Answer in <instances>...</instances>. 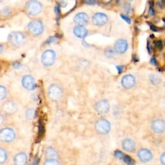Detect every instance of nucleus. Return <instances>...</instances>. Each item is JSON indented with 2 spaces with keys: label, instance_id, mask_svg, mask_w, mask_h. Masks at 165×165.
Returning <instances> with one entry per match:
<instances>
[{
  "label": "nucleus",
  "instance_id": "obj_1",
  "mask_svg": "<svg viewBox=\"0 0 165 165\" xmlns=\"http://www.w3.org/2000/svg\"><path fill=\"white\" fill-rule=\"evenodd\" d=\"M42 5L36 0H30L26 5L27 13L31 16H37L41 13Z\"/></svg>",
  "mask_w": 165,
  "mask_h": 165
},
{
  "label": "nucleus",
  "instance_id": "obj_2",
  "mask_svg": "<svg viewBox=\"0 0 165 165\" xmlns=\"http://www.w3.org/2000/svg\"><path fill=\"white\" fill-rule=\"evenodd\" d=\"M8 39L13 46L20 47L25 42L26 37L20 32H13L9 34Z\"/></svg>",
  "mask_w": 165,
  "mask_h": 165
},
{
  "label": "nucleus",
  "instance_id": "obj_3",
  "mask_svg": "<svg viewBox=\"0 0 165 165\" xmlns=\"http://www.w3.org/2000/svg\"><path fill=\"white\" fill-rule=\"evenodd\" d=\"M28 32L34 36H39L43 31V25L39 20H34L28 23Z\"/></svg>",
  "mask_w": 165,
  "mask_h": 165
},
{
  "label": "nucleus",
  "instance_id": "obj_4",
  "mask_svg": "<svg viewBox=\"0 0 165 165\" xmlns=\"http://www.w3.org/2000/svg\"><path fill=\"white\" fill-rule=\"evenodd\" d=\"M96 131L100 134H107L111 130V124L105 119H100L95 125Z\"/></svg>",
  "mask_w": 165,
  "mask_h": 165
},
{
  "label": "nucleus",
  "instance_id": "obj_5",
  "mask_svg": "<svg viewBox=\"0 0 165 165\" xmlns=\"http://www.w3.org/2000/svg\"><path fill=\"white\" fill-rule=\"evenodd\" d=\"M48 95L49 98L54 101H56L59 100L62 96V90L59 85L56 84H52L50 86L48 90Z\"/></svg>",
  "mask_w": 165,
  "mask_h": 165
},
{
  "label": "nucleus",
  "instance_id": "obj_6",
  "mask_svg": "<svg viewBox=\"0 0 165 165\" xmlns=\"http://www.w3.org/2000/svg\"><path fill=\"white\" fill-rule=\"evenodd\" d=\"M16 134L14 131L10 128H5L0 131V140L3 142L10 143L14 140Z\"/></svg>",
  "mask_w": 165,
  "mask_h": 165
},
{
  "label": "nucleus",
  "instance_id": "obj_7",
  "mask_svg": "<svg viewBox=\"0 0 165 165\" xmlns=\"http://www.w3.org/2000/svg\"><path fill=\"white\" fill-rule=\"evenodd\" d=\"M55 60H56V53L52 50L45 51L41 56V62L43 65L47 66L53 65Z\"/></svg>",
  "mask_w": 165,
  "mask_h": 165
},
{
  "label": "nucleus",
  "instance_id": "obj_8",
  "mask_svg": "<svg viewBox=\"0 0 165 165\" xmlns=\"http://www.w3.org/2000/svg\"><path fill=\"white\" fill-rule=\"evenodd\" d=\"M23 87L28 90H32L36 88L35 80L32 76L30 75L25 76L22 79Z\"/></svg>",
  "mask_w": 165,
  "mask_h": 165
},
{
  "label": "nucleus",
  "instance_id": "obj_9",
  "mask_svg": "<svg viewBox=\"0 0 165 165\" xmlns=\"http://www.w3.org/2000/svg\"><path fill=\"white\" fill-rule=\"evenodd\" d=\"M108 21V17L103 13H96L92 17V22L96 26H102Z\"/></svg>",
  "mask_w": 165,
  "mask_h": 165
},
{
  "label": "nucleus",
  "instance_id": "obj_10",
  "mask_svg": "<svg viewBox=\"0 0 165 165\" xmlns=\"http://www.w3.org/2000/svg\"><path fill=\"white\" fill-rule=\"evenodd\" d=\"M128 46V43L125 39H120L115 43L114 50L118 54H123L126 51Z\"/></svg>",
  "mask_w": 165,
  "mask_h": 165
},
{
  "label": "nucleus",
  "instance_id": "obj_11",
  "mask_svg": "<svg viewBox=\"0 0 165 165\" xmlns=\"http://www.w3.org/2000/svg\"><path fill=\"white\" fill-rule=\"evenodd\" d=\"M139 159L143 163H148L152 158V152L147 149H141L137 153Z\"/></svg>",
  "mask_w": 165,
  "mask_h": 165
},
{
  "label": "nucleus",
  "instance_id": "obj_12",
  "mask_svg": "<svg viewBox=\"0 0 165 165\" xmlns=\"http://www.w3.org/2000/svg\"><path fill=\"white\" fill-rule=\"evenodd\" d=\"M153 131L156 133H163L165 131V123L162 119H157L152 124Z\"/></svg>",
  "mask_w": 165,
  "mask_h": 165
},
{
  "label": "nucleus",
  "instance_id": "obj_13",
  "mask_svg": "<svg viewBox=\"0 0 165 165\" xmlns=\"http://www.w3.org/2000/svg\"><path fill=\"white\" fill-rule=\"evenodd\" d=\"M96 109L100 114H107L110 109V105L107 100H101L96 104Z\"/></svg>",
  "mask_w": 165,
  "mask_h": 165
},
{
  "label": "nucleus",
  "instance_id": "obj_14",
  "mask_svg": "<svg viewBox=\"0 0 165 165\" xmlns=\"http://www.w3.org/2000/svg\"><path fill=\"white\" fill-rule=\"evenodd\" d=\"M121 84L122 86L125 88H131L136 84V79L132 75H126L122 79Z\"/></svg>",
  "mask_w": 165,
  "mask_h": 165
},
{
  "label": "nucleus",
  "instance_id": "obj_15",
  "mask_svg": "<svg viewBox=\"0 0 165 165\" xmlns=\"http://www.w3.org/2000/svg\"><path fill=\"white\" fill-rule=\"evenodd\" d=\"M74 21L78 26H84L88 22V16L84 13H80L76 15Z\"/></svg>",
  "mask_w": 165,
  "mask_h": 165
},
{
  "label": "nucleus",
  "instance_id": "obj_16",
  "mask_svg": "<svg viewBox=\"0 0 165 165\" xmlns=\"http://www.w3.org/2000/svg\"><path fill=\"white\" fill-rule=\"evenodd\" d=\"M122 147L126 152H132L136 149V143L131 139H126L122 143Z\"/></svg>",
  "mask_w": 165,
  "mask_h": 165
},
{
  "label": "nucleus",
  "instance_id": "obj_17",
  "mask_svg": "<svg viewBox=\"0 0 165 165\" xmlns=\"http://www.w3.org/2000/svg\"><path fill=\"white\" fill-rule=\"evenodd\" d=\"M14 165H26L27 163V156L25 153H19L17 154L14 159Z\"/></svg>",
  "mask_w": 165,
  "mask_h": 165
},
{
  "label": "nucleus",
  "instance_id": "obj_18",
  "mask_svg": "<svg viewBox=\"0 0 165 165\" xmlns=\"http://www.w3.org/2000/svg\"><path fill=\"white\" fill-rule=\"evenodd\" d=\"M74 34L77 38H84L88 34V30L83 26H77L74 29Z\"/></svg>",
  "mask_w": 165,
  "mask_h": 165
},
{
  "label": "nucleus",
  "instance_id": "obj_19",
  "mask_svg": "<svg viewBox=\"0 0 165 165\" xmlns=\"http://www.w3.org/2000/svg\"><path fill=\"white\" fill-rule=\"evenodd\" d=\"M16 105L12 101H8L5 103L4 105L2 106L3 111L7 114H13L16 111Z\"/></svg>",
  "mask_w": 165,
  "mask_h": 165
},
{
  "label": "nucleus",
  "instance_id": "obj_20",
  "mask_svg": "<svg viewBox=\"0 0 165 165\" xmlns=\"http://www.w3.org/2000/svg\"><path fill=\"white\" fill-rule=\"evenodd\" d=\"M45 155L47 159H56L58 157V153L53 148L48 147L45 150Z\"/></svg>",
  "mask_w": 165,
  "mask_h": 165
},
{
  "label": "nucleus",
  "instance_id": "obj_21",
  "mask_svg": "<svg viewBox=\"0 0 165 165\" xmlns=\"http://www.w3.org/2000/svg\"><path fill=\"white\" fill-rule=\"evenodd\" d=\"M7 153L5 150L0 148V164H3L7 159Z\"/></svg>",
  "mask_w": 165,
  "mask_h": 165
},
{
  "label": "nucleus",
  "instance_id": "obj_22",
  "mask_svg": "<svg viewBox=\"0 0 165 165\" xmlns=\"http://www.w3.org/2000/svg\"><path fill=\"white\" fill-rule=\"evenodd\" d=\"M150 80L151 83L154 85H158L161 83V79L157 75L152 74L150 76Z\"/></svg>",
  "mask_w": 165,
  "mask_h": 165
},
{
  "label": "nucleus",
  "instance_id": "obj_23",
  "mask_svg": "<svg viewBox=\"0 0 165 165\" xmlns=\"http://www.w3.org/2000/svg\"><path fill=\"white\" fill-rule=\"evenodd\" d=\"M35 110L34 108H28L26 112V117L28 119H33L35 118L36 115Z\"/></svg>",
  "mask_w": 165,
  "mask_h": 165
},
{
  "label": "nucleus",
  "instance_id": "obj_24",
  "mask_svg": "<svg viewBox=\"0 0 165 165\" xmlns=\"http://www.w3.org/2000/svg\"><path fill=\"white\" fill-rule=\"evenodd\" d=\"M123 159L128 165H134L135 164V161H134L133 159H132L130 156L125 155L123 158Z\"/></svg>",
  "mask_w": 165,
  "mask_h": 165
},
{
  "label": "nucleus",
  "instance_id": "obj_25",
  "mask_svg": "<svg viewBox=\"0 0 165 165\" xmlns=\"http://www.w3.org/2000/svg\"><path fill=\"white\" fill-rule=\"evenodd\" d=\"M7 96V90L3 87L0 86V101L4 99Z\"/></svg>",
  "mask_w": 165,
  "mask_h": 165
},
{
  "label": "nucleus",
  "instance_id": "obj_26",
  "mask_svg": "<svg viewBox=\"0 0 165 165\" xmlns=\"http://www.w3.org/2000/svg\"><path fill=\"white\" fill-rule=\"evenodd\" d=\"M105 55L107 58H113L115 56V54H114V51L111 48H107L105 50Z\"/></svg>",
  "mask_w": 165,
  "mask_h": 165
},
{
  "label": "nucleus",
  "instance_id": "obj_27",
  "mask_svg": "<svg viewBox=\"0 0 165 165\" xmlns=\"http://www.w3.org/2000/svg\"><path fill=\"white\" fill-rule=\"evenodd\" d=\"M43 165H59V163L56 159H47Z\"/></svg>",
  "mask_w": 165,
  "mask_h": 165
},
{
  "label": "nucleus",
  "instance_id": "obj_28",
  "mask_svg": "<svg viewBox=\"0 0 165 165\" xmlns=\"http://www.w3.org/2000/svg\"><path fill=\"white\" fill-rule=\"evenodd\" d=\"M10 14V10L9 8L6 7L3 9L1 12H0V14L2 16H8Z\"/></svg>",
  "mask_w": 165,
  "mask_h": 165
},
{
  "label": "nucleus",
  "instance_id": "obj_29",
  "mask_svg": "<svg viewBox=\"0 0 165 165\" xmlns=\"http://www.w3.org/2000/svg\"><path fill=\"white\" fill-rule=\"evenodd\" d=\"M114 155L116 157L119 159H123V158L125 156V154H123V152H121V151H119V150L115 151L114 153Z\"/></svg>",
  "mask_w": 165,
  "mask_h": 165
},
{
  "label": "nucleus",
  "instance_id": "obj_30",
  "mask_svg": "<svg viewBox=\"0 0 165 165\" xmlns=\"http://www.w3.org/2000/svg\"><path fill=\"white\" fill-rule=\"evenodd\" d=\"M154 44H155L156 47L158 48V49L161 50L162 48H163V43H162V41H160V40L156 41L154 42Z\"/></svg>",
  "mask_w": 165,
  "mask_h": 165
},
{
  "label": "nucleus",
  "instance_id": "obj_31",
  "mask_svg": "<svg viewBox=\"0 0 165 165\" xmlns=\"http://www.w3.org/2000/svg\"><path fill=\"white\" fill-rule=\"evenodd\" d=\"M130 10V4H129V3L125 4L124 6V10L126 12L127 14H129Z\"/></svg>",
  "mask_w": 165,
  "mask_h": 165
},
{
  "label": "nucleus",
  "instance_id": "obj_32",
  "mask_svg": "<svg viewBox=\"0 0 165 165\" xmlns=\"http://www.w3.org/2000/svg\"><path fill=\"white\" fill-rule=\"evenodd\" d=\"M84 2L85 3H87L88 5H95L96 4V0H84Z\"/></svg>",
  "mask_w": 165,
  "mask_h": 165
},
{
  "label": "nucleus",
  "instance_id": "obj_33",
  "mask_svg": "<svg viewBox=\"0 0 165 165\" xmlns=\"http://www.w3.org/2000/svg\"><path fill=\"white\" fill-rule=\"evenodd\" d=\"M121 17L123 18V19L124 20H125L128 24H130V23H131V20H130V19L129 17H128L127 16H125V15H123V14H121Z\"/></svg>",
  "mask_w": 165,
  "mask_h": 165
},
{
  "label": "nucleus",
  "instance_id": "obj_34",
  "mask_svg": "<svg viewBox=\"0 0 165 165\" xmlns=\"http://www.w3.org/2000/svg\"><path fill=\"white\" fill-rule=\"evenodd\" d=\"M56 40H57L56 38H55V37H52V38H48L46 42L47 43H54V42L56 41Z\"/></svg>",
  "mask_w": 165,
  "mask_h": 165
},
{
  "label": "nucleus",
  "instance_id": "obj_35",
  "mask_svg": "<svg viewBox=\"0 0 165 165\" xmlns=\"http://www.w3.org/2000/svg\"><path fill=\"white\" fill-rule=\"evenodd\" d=\"M160 161L163 165L165 164V154L163 153V154L161 155L160 157Z\"/></svg>",
  "mask_w": 165,
  "mask_h": 165
},
{
  "label": "nucleus",
  "instance_id": "obj_36",
  "mask_svg": "<svg viewBox=\"0 0 165 165\" xmlns=\"http://www.w3.org/2000/svg\"><path fill=\"white\" fill-rule=\"evenodd\" d=\"M116 68H117V69H118V72L120 74V73H121L122 71H123V69H124V66H123V65H119V66H116Z\"/></svg>",
  "mask_w": 165,
  "mask_h": 165
},
{
  "label": "nucleus",
  "instance_id": "obj_37",
  "mask_svg": "<svg viewBox=\"0 0 165 165\" xmlns=\"http://www.w3.org/2000/svg\"><path fill=\"white\" fill-rule=\"evenodd\" d=\"M13 66L14 67L15 69H20V67L21 66V65L20 63H18V62H16L13 64Z\"/></svg>",
  "mask_w": 165,
  "mask_h": 165
},
{
  "label": "nucleus",
  "instance_id": "obj_38",
  "mask_svg": "<svg viewBox=\"0 0 165 165\" xmlns=\"http://www.w3.org/2000/svg\"><path fill=\"white\" fill-rule=\"evenodd\" d=\"M150 63L153 65H157V61L156 59L155 58H152L150 60Z\"/></svg>",
  "mask_w": 165,
  "mask_h": 165
},
{
  "label": "nucleus",
  "instance_id": "obj_39",
  "mask_svg": "<svg viewBox=\"0 0 165 165\" xmlns=\"http://www.w3.org/2000/svg\"><path fill=\"white\" fill-rule=\"evenodd\" d=\"M154 14H155V11H154V9H153V8L151 7L150 8V9H149V15L152 16H154Z\"/></svg>",
  "mask_w": 165,
  "mask_h": 165
},
{
  "label": "nucleus",
  "instance_id": "obj_40",
  "mask_svg": "<svg viewBox=\"0 0 165 165\" xmlns=\"http://www.w3.org/2000/svg\"><path fill=\"white\" fill-rule=\"evenodd\" d=\"M3 121H4V118L3 117V115L0 114V126L3 123Z\"/></svg>",
  "mask_w": 165,
  "mask_h": 165
},
{
  "label": "nucleus",
  "instance_id": "obj_41",
  "mask_svg": "<svg viewBox=\"0 0 165 165\" xmlns=\"http://www.w3.org/2000/svg\"><path fill=\"white\" fill-rule=\"evenodd\" d=\"M38 163H39V159L38 158H36V159H35L34 161H33L32 165H38Z\"/></svg>",
  "mask_w": 165,
  "mask_h": 165
},
{
  "label": "nucleus",
  "instance_id": "obj_42",
  "mask_svg": "<svg viewBox=\"0 0 165 165\" xmlns=\"http://www.w3.org/2000/svg\"><path fill=\"white\" fill-rule=\"evenodd\" d=\"M3 48L2 45H0V54H1L3 52Z\"/></svg>",
  "mask_w": 165,
  "mask_h": 165
},
{
  "label": "nucleus",
  "instance_id": "obj_43",
  "mask_svg": "<svg viewBox=\"0 0 165 165\" xmlns=\"http://www.w3.org/2000/svg\"><path fill=\"white\" fill-rule=\"evenodd\" d=\"M151 28L152 30H154V31H156V28L154 26H151Z\"/></svg>",
  "mask_w": 165,
  "mask_h": 165
},
{
  "label": "nucleus",
  "instance_id": "obj_44",
  "mask_svg": "<svg viewBox=\"0 0 165 165\" xmlns=\"http://www.w3.org/2000/svg\"><path fill=\"white\" fill-rule=\"evenodd\" d=\"M56 13H58V14L59 13V7H57L56 8Z\"/></svg>",
  "mask_w": 165,
  "mask_h": 165
}]
</instances>
